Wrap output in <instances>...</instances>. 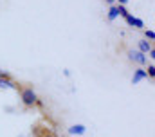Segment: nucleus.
<instances>
[{
	"label": "nucleus",
	"instance_id": "obj_1",
	"mask_svg": "<svg viewBox=\"0 0 155 137\" xmlns=\"http://www.w3.org/2000/svg\"><path fill=\"white\" fill-rule=\"evenodd\" d=\"M13 89L20 92V99H22V103H24V106H25V108H31V106H35V105H36L38 96H36V92H35V89H33L31 85L16 83V81H15V87H13Z\"/></svg>",
	"mask_w": 155,
	"mask_h": 137
},
{
	"label": "nucleus",
	"instance_id": "obj_2",
	"mask_svg": "<svg viewBox=\"0 0 155 137\" xmlns=\"http://www.w3.org/2000/svg\"><path fill=\"white\" fill-rule=\"evenodd\" d=\"M124 52H126L128 60H130V62H134V63H137V65H146V63H148L146 54L139 52L137 49H130V47H126V49H124Z\"/></svg>",
	"mask_w": 155,
	"mask_h": 137
},
{
	"label": "nucleus",
	"instance_id": "obj_3",
	"mask_svg": "<svg viewBox=\"0 0 155 137\" xmlns=\"http://www.w3.org/2000/svg\"><path fill=\"white\" fill-rule=\"evenodd\" d=\"M33 134H35V137H58L52 130H49V128H41L40 125H36V126L33 128Z\"/></svg>",
	"mask_w": 155,
	"mask_h": 137
},
{
	"label": "nucleus",
	"instance_id": "obj_4",
	"mask_svg": "<svg viewBox=\"0 0 155 137\" xmlns=\"http://www.w3.org/2000/svg\"><path fill=\"white\" fill-rule=\"evenodd\" d=\"M124 20H126V24L132 25V27H137V29H143V27H144V22H143L141 18H135L134 15H128Z\"/></svg>",
	"mask_w": 155,
	"mask_h": 137
},
{
	"label": "nucleus",
	"instance_id": "obj_5",
	"mask_svg": "<svg viewBox=\"0 0 155 137\" xmlns=\"http://www.w3.org/2000/svg\"><path fill=\"white\" fill-rule=\"evenodd\" d=\"M137 47H139V49H137L139 52H143V54H148V52L153 49V43H150L148 40H139V42H137Z\"/></svg>",
	"mask_w": 155,
	"mask_h": 137
},
{
	"label": "nucleus",
	"instance_id": "obj_6",
	"mask_svg": "<svg viewBox=\"0 0 155 137\" xmlns=\"http://www.w3.org/2000/svg\"><path fill=\"white\" fill-rule=\"evenodd\" d=\"M144 78H148V76H146V70H144V68H135V74H134V78H132V83H134V85H135V83H139V81H141V79H144Z\"/></svg>",
	"mask_w": 155,
	"mask_h": 137
},
{
	"label": "nucleus",
	"instance_id": "obj_7",
	"mask_svg": "<svg viewBox=\"0 0 155 137\" xmlns=\"http://www.w3.org/2000/svg\"><path fill=\"white\" fill-rule=\"evenodd\" d=\"M87 132V128L83 126V125H72L71 128H69V134L71 135H83Z\"/></svg>",
	"mask_w": 155,
	"mask_h": 137
},
{
	"label": "nucleus",
	"instance_id": "obj_8",
	"mask_svg": "<svg viewBox=\"0 0 155 137\" xmlns=\"http://www.w3.org/2000/svg\"><path fill=\"white\" fill-rule=\"evenodd\" d=\"M117 16H119V15H117V5L114 4V5H110V9H108V20L112 22V20H116Z\"/></svg>",
	"mask_w": 155,
	"mask_h": 137
},
{
	"label": "nucleus",
	"instance_id": "obj_9",
	"mask_svg": "<svg viewBox=\"0 0 155 137\" xmlns=\"http://www.w3.org/2000/svg\"><path fill=\"white\" fill-rule=\"evenodd\" d=\"M116 5H117V4H116ZM117 15H119V16H123V18H126L130 13L126 11V7H124V5H117Z\"/></svg>",
	"mask_w": 155,
	"mask_h": 137
},
{
	"label": "nucleus",
	"instance_id": "obj_10",
	"mask_svg": "<svg viewBox=\"0 0 155 137\" xmlns=\"http://www.w3.org/2000/svg\"><path fill=\"white\" fill-rule=\"evenodd\" d=\"M144 40H150V43L155 40V33L152 29H144Z\"/></svg>",
	"mask_w": 155,
	"mask_h": 137
},
{
	"label": "nucleus",
	"instance_id": "obj_11",
	"mask_svg": "<svg viewBox=\"0 0 155 137\" xmlns=\"http://www.w3.org/2000/svg\"><path fill=\"white\" fill-rule=\"evenodd\" d=\"M144 70H146V76H148L150 79H153V76H155V67H153V65H148Z\"/></svg>",
	"mask_w": 155,
	"mask_h": 137
},
{
	"label": "nucleus",
	"instance_id": "obj_12",
	"mask_svg": "<svg viewBox=\"0 0 155 137\" xmlns=\"http://www.w3.org/2000/svg\"><path fill=\"white\" fill-rule=\"evenodd\" d=\"M114 2H117V5H124L128 0H114Z\"/></svg>",
	"mask_w": 155,
	"mask_h": 137
},
{
	"label": "nucleus",
	"instance_id": "obj_13",
	"mask_svg": "<svg viewBox=\"0 0 155 137\" xmlns=\"http://www.w3.org/2000/svg\"><path fill=\"white\" fill-rule=\"evenodd\" d=\"M107 2H108V4H110V5H114V4H116V2H114V0H107Z\"/></svg>",
	"mask_w": 155,
	"mask_h": 137
}]
</instances>
